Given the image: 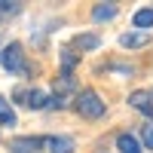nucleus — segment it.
Instances as JSON below:
<instances>
[{
  "mask_svg": "<svg viewBox=\"0 0 153 153\" xmlns=\"http://www.w3.org/2000/svg\"><path fill=\"white\" fill-rule=\"evenodd\" d=\"M0 65L9 74H22L25 71V49H22V43H6L0 49Z\"/></svg>",
  "mask_w": 153,
  "mask_h": 153,
  "instance_id": "2",
  "label": "nucleus"
},
{
  "mask_svg": "<svg viewBox=\"0 0 153 153\" xmlns=\"http://www.w3.org/2000/svg\"><path fill=\"white\" fill-rule=\"evenodd\" d=\"M98 37L95 34H80V37H76V40H74V46L76 49H80V52H89V49H98Z\"/></svg>",
  "mask_w": 153,
  "mask_h": 153,
  "instance_id": "12",
  "label": "nucleus"
},
{
  "mask_svg": "<svg viewBox=\"0 0 153 153\" xmlns=\"http://www.w3.org/2000/svg\"><path fill=\"white\" fill-rule=\"evenodd\" d=\"M43 144L49 147V153H74V138L71 135H49V138H43Z\"/></svg>",
  "mask_w": 153,
  "mask_h": 153,
  "instance_id": "5",
  "label": "nucleus"
},
{
  "mask_svg": "<svg viewBox=\"0 0 153 153\" xmlns=\"http://www.w3.org/2000/svg\"><path fill=\"white\" fill-rule=\"evenodd\" d=\"M0 123H3V126H16V123H19V120H16V110H12V104H9L3 95H0Z\"/></svg>",
  "mask_w": 153,
  "mask_h": 153,
  "instance_id": "11",
  "label": "nucleus"
},
{
  "mask_svg": "<svg viewBox=\"0 0 153 153\" xmlns=\"http://www.w3.org/2000/svg\"><path fill=\"white\" fill-rule=\"evenodd\" d=\"M61 65H65L68 74L74 71V65H76V52H74V49H61Z\"/></svg>",
  "mask_w": 153,
  "mask_h": 153,
  "instance_id": "14",
  "label": "nucleus"
},
{
  "mask_svg": "<svg viewBox=\"0 0 153 153\" xmlns=\"http://www.w3.org/2000/svg\"><path fill=\"white\" fill-rule=\"evenodd\" d=\"M120 43H123L126 49H141V46H147V43H150V34L129 31V34H123V37H120Z\"/></svg>",
  "mask_w": 153,
  "mask_h": 153,
  "instance_id": "7",
  "label": "nucleus"
},
{
  "mask_svg": "<svg viewBox=\"0 0 153 153\" xmlns=\"http://www.w3.org/2000/svg\"><path fill=\"white\" fill-rule=\"evenodd\" d=\"M132 25L141 34H147V28H153V6H144V9H138L135 16H132Z\"/></svg>",
  "mask_w": 153,
  "mask_h": 153,
  "instance_id": "8",
  "label": "nucleus"
},
{
  "mask_svg": "<svg viewBox=\"0 0 153 153\" xmlns=\"http://www.w3.org/2000/svg\"><path fill=\"white\" fill-rule=\"evenodd\" d=\"M129 104L153 123V95H150V92H132V95H129Z\"/></svg>",
  "mask_w": 153,
  "mask_h": 153,
  "instance_id": "4",
  "label": "nucleus"
},
{
  "mask_svg": "<svg viewBox=\"0 0 153 153\" xmlns=\"http://www.w3.org/2000/svg\"><path fill=\"white\" fill-rule=\"evenodd\" d=\"M141 147L144 150H153V123H147L141 129Z\"/></svg>",
  "mask_w": 153,
  "mask_h": 153,
  "instance_id": "13",
  "label": "nucleus"
},
{
  "mask_svg": "<svg viewBox=\"0 0 153 153\" xmlns=\"http://www.w3.org/2000/svg\"><path fill=\"white\" fill-rule=\"evenodd\" d=\"M74 107L80 110L86 120H101V117H104V110H107V104L101 101V95L95 92V89H83V92L74 98Z\"/></svg>",
  "mask_w": 153,
  "mask_h": 153,
  "instance_id": "1",
  "label": "nucleus"
},
{
  "mask_svg": "<svg viewBox=\"0 0 153 153\" xmlns=\"http://www.w3.org/2000/svg\"><path fill=\"white\" fill-rule=\"evenodd\" d=\"M19 3H9V0H0V16H9V12H16Z\"/></svg>",
  "mask_w": 153,
  "mask_h": 153,
  "instance_id": "15",
  "label": "nucleus"
},
{
  "mask_svg": "<svg viewBox=\"0 0 153 153\" xmlns=\"http://www.w3.org/2000/svg\"><path fill=\"white\" fill-rule=\"evenodd\" d=\"M40 144H43V138H16L9 147L16 150V153H37Z\"/></svg>",
  "mask_w": 153,
  "mask_h": 153,
  "instance_id": "9",
  "label": "nucleus"
},
{
  "mask_svg": "<svg viewBox=\"0 0 153 153\" xmlns=\"http://www.w3.org/2000/svg\"><path fill=\"white\" fill-rule=\"evenodd\" d=\"M16 98H22V104L31 107V110H43V107H49V95L40 92V89H19Z\"/></svg>",
  "mask_w": 153,
  "mask_h": 153,
  "instance_id": "3",
  "label": "nucleus"
},
{
  "mask_svg": "<svg viewBox=\"0 0 153 153\" xmlns=\"http://www.w3.org/2000/svg\"><path fill=\"white\" fill-rule=\"evenodd\" d=\"M117 150H120V153H144L141 141H138L135 135H129V132H123V135H117Z\"/></svg>",
  "mask_w": 153,
  "mask_h": 153,
  "instance_id": "6",
  "label": "nucleus"
},
{
  "mask_svg": "<svg viewBox=\"0 0 153 153\" xmlns=\"http://www.w3.org/2000/svg\"><path fill=\"white\" fill-rule=\"evenodd\" d=\"M150 95H153V92H150Z\"/></svg>",
  "mask_w": 153,
  "mask_h": 153,
  "instance_id": "16",
  "label": "nucleus"
},
{
  "mask_svg": "<svg viewBox=\"0 0 153 153\" xmlns=\"http://www.w3.org/2000/svg\"><path fill=\"white\" fill-rule=\"evenodd\" d=\"M113 16H117V6H113V3H98L92 9V19L95 22H110Z\"/></svg>",
  "mask_w": 153,
  "mask_h": 153,
  "instance_id": "10",
  "label": "nucleus"
}]
</instances>
